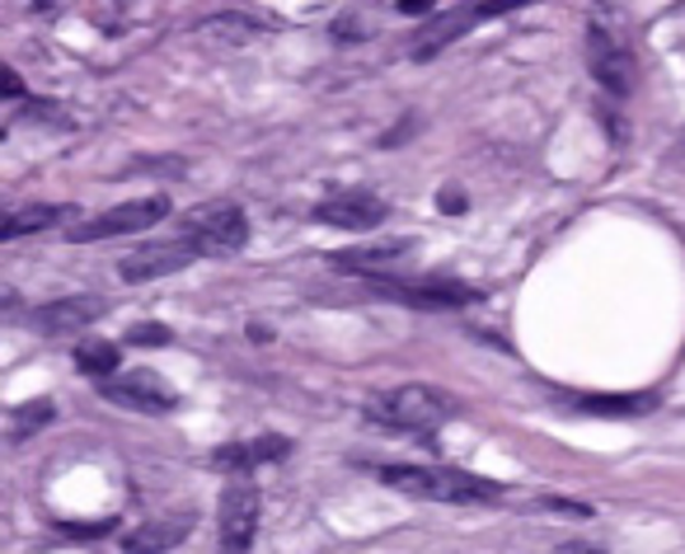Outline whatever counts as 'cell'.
I'll return each mask as SVG.
<instances>
[{
  "mask_svg": "<svg viewBox=\"0 0 685 554\" xmlns=\"http://www.w3.org/2000/svg\"><path fill=\"white\" fill-rule=\"evenodd\" d=\"M128 339L136 343V348H146V343H155V348H165V343H169L174 334H169V329H165V324H136V329H132V334H128Z\"/></svg>",
  "mask_w": 685,
  "mask_h": 554,
  "instance_id": "obj_20",
  "label": "cell"
},
{
  "mask_svg": "<svg viewBox=\"0 0 685 554\" xmlns=\"http://www.w3.org/2000/svg\"><path fill=\"white\" fill-rule=\"evenodd\" d=\"M587 62H592V76L596 85L610 95V99H629L634 95V80H639V62L629 43L620 33H610L606 24H592L587 29Z\"/></svg>",
  "mask_w": 685,
  "mask_h": 554,
  "instance_id": "obj_5",
  "label": "cell"
},
{
  "mask_svg": "<svg viewBox=\"0 0 685 554\" xmlns=\"http://www.w3.org/2000/svg\"><path fill=\"white\" fill-rule=\"evenodd\" d=\"M404 250H409L404 240H390V245H376V250H347V254H329V258H333V268H343V273H372L376 277V268L399 258Z\"/></svg>",
  "mask_w": 685,
  "mask_h": 554,
  "instance_id": "obj_18",
  "label": "cell"
},
{
  "mask_svg": "<svg viewBox=\"0 0 685 554\" xmlns=\"http://www.w3.org/2000/svg\"><path fill=\"white\" fill-rule=\"evenodd\" d=\"M372 282L385 291V297H395L404 306H423V310H455V306H469L479 301V291L465 287V282H442V277H432V282H399V277H372Z\"/></svg>",
  "mask_w": 685,
  "mask_h": 554,
  "instance_id": "obj_10",
  "label": "cell"
},
{
  "mask_svg": "<svg viewBox=\"0 0 685 554\" xmlns=\"http://www.w3.org/2000/svg\"><path fill=\"white\" fill-rule=\"evenodd\" d=\"M544 508H559V512H587L583 503H564V498H544Z\"/></svg>",
  "mask_w": 685,
  "mask_h": 554,
  "instance_id": "obj_23",
  "label": "cell"
},
{
  "mask_svg": "<svg viewBox=\"0 0 685 554\" xmlns=\"http://www.w3.org/2000/svg\"><path fill=\"white\" fill-rule=\"evenodd\" d=\"M103 310L109 306L99 297H57V301L33 310V329H43V334H80V329L95 324Z\"/></svg>",
  "mask_w": 685,
  "mask_h": 554,
  "instance_id": "obj_13",
  "label": "cell"
},
{
  "mask_svg": "<svg viewBox=\"0 0 685 554\" xmlns=\"http://www.w3.org/2000/svg\"><path fill=\"white\" fill-rule=\"evenodd\" d=\"M184 240L202 258H225V254L244 250V240H250V221H244V212L235 202L217 198V202L192 207V212L184 217Z\"/></svg>",
  "mask_w": 685,
  "mask_h": 554,
  "instance_id": "obj_3",
  "label": "cell"
},
{
  "mask_svg": "<svg viewBox=\"0 0 685 554\" xmlns=\"http://www.w3.org/2000/svg\"><path fill=\"white\" fill-rule=\"evenodd\" d=\"M99 395L122 405V409H132V413H169L174 400H179L169 380H161L155 372H122L113 380H103Z\"/></svg>",
  "mask_w": 685,
  "mask_h": 554,
  "instance_id": "obj_8",
  "label": "cell"
},
{
  "mask_svg": "<svg viewBox=\"0 0 685 554\" xmlns=\"http://www.w3.org/2000/svg\"><path fill=\"white\" fill-rule=\"evenodd\" d=\"M380 484L409 498H428V503H498L502 498V484L442 470V465H380Z\"/></svg>",
  "mask_w": 685,
  "mask_h": 554,
  "instance_id": "obj_1",
  "label": "cell"
},
{
  "mask_svg": "<svg viewBox=\"0 0 685 554\" xmlns=\"http://www.w3.org/2000/svg\"><path fill=\"white\" fill-rule=\"evenodd\" d=\"M484 14H494V10H488V5H469V10H455V14H446V20H437L432 29H423V38L413 43V62L437 57V52H442L446 43H455L474 20H484Z\"/></svg>",
  "mask_w": 685,
  "mask_h": 554,
  "instance_id": "obj_15",
  "label": "cell"
},
{
  "mask_svg": "<svg viewBox=\"0 0 685 554\" xmlns=\"http://www.w3.org/2000/svg\"><path fill=\"white\" fill-rule=\"evenodd\" d=\"M76 217V207H66V202H33V207H14V212L0 221V240H24L33 231H47V226H57V221H71ZM76 226V221H71Z\"/></svg>",
  "mask_w": 685,
  "mask_h": 554,
  "instance_id": "obj_14",
  "label": "cell"
},
{
  "mask_svg": "<svg viewBox=\"0 0 685 554\" xmlns=\"http://www.w3.org/2000/svg\"><path fill=\"white\" fill-rule=\"evenodd\" d=\"M192 258H202L188 240H161V245H146V250H132L128 258L118 264L122 282H155V277H169V273H184Z\"/></svg>",
  "mask_w": 685,
  "mask_h": 554,
  "instance_id": "obj_9",
  "label": "cell"
},
{
  "mask_svg": "<svg viewBox=\"0 0 685 554\" xmlns=\"http://www.w3.org/2000/svg\"><path fill=\"white\" fill-rule=\"evenodd\" d=\"M263 498L254 484H231L221 494V554H250L258 535Z\"/></svg>",
  "mask_w": 685,
  "mask_h": 554,
  "instance_id": "obj_7",
  "label": "cell"
},
{
  "mask_svg": "<svg viewBox=\"0 0 685 554\" xmlns=\"http://www.w3.org/2000/svg\"><path fill=\"white\" fill-rule=\"evenodd\" d=\"M291 442L268 432V437H250V442H231V446H217L212 452V470H225V475H250L258 465H273V461H287Z\"/></svg>",
  "mask_w": 685,
  "mask_h": 554,
  "instance_id": "obj_11",
  "label": "cell"
},
{
  "mask_svg": "<svg viewBox=\"0 0 685 554\" xmlns=\"http://www.w3.org/2000/svg\"><path fill=\"white\" fill-rule=\"evenodd\" d=\"M451 413H455L451 395L432 390V386H418V380H413V386L385 390V395H376V400L366 405V419H376L385 428H399V432H437Z\"/></svg>",
  "mask_w": 685,
  "mask_h": 554,
  "instance_id": "obj_2",
  "label": "cell"
},
{
  "mask_svg": "<svg viewBox=\"0 0 685 554\" xmlns=\"http://www.w3.org/2000/svg\"><path fill=\"white\" fill-rule=\"evenodd\" d=\"M169 217V198L165 193H151V198H132V202H118L109 212H99L90 221H76L66 226V240L71 245H90V240H113V235H132V231H146L155 221Z\"/></svg>",
  "mask_w": 685,
  "mask_h": 554,
  "instance_id": "obj_4",
  "label": "cell"
},
{
  "mask_svg": "<svg viewBox=\"0 0 685 554\" xmlns=\"http://www.w3.org/2000/svg\"><path fill=\"white\" fill-rule=\"evenodd\" d=\"M559 554H606V550H601V545H583V541H573V545L559 550Z\"/></svg>",
  "mask_w": 685,
  "mask_h": 554,
  "instance_id": "obj_22",
  "label": "cell"
},
{
  "mask_svg": "<svg viewBox=\"0 0 685 554\" xmlns=\"http://www.w3.org/2000/svg\"><path fill=\"white\" fill-rule=\"evenodd\" d=\"M0 90H5V99H20L24 95V80L14 71H0Z\"/></svg>",
  "mask_w": 685,
  "mask_h": 554,
  "instance_id": "obj_21",
  "label": "cell"
},
{
  "mask_svg": "<svg viewBox=\"0 0 685 554\" xmlns=\"http://www.w3.org/2000/svg\"><path fill=\"white\" fill-rule=\"evenodd\" d=\"M76 367H80L85 376H95L99 386H103V380H113V372H118V343L85 339L80 348H76Z\"/></svg>",
  "mask_w": 685,
  "mask_h": 554,
  "instance_id": "obj_17",
  "label": "cell"
},
{
  "mask_svg": "<svg viewBox=\"0 0 685 554\" xmlns=\"http://www.w3.org/2000/svg\"><path fill=\"white\" fill-rule=\"evenodd\" d=\"M385 217H390V202L376 198L372 188H339L314 207V221L333 231H376Z\"/></svg>",
  "mask_w": 685,
  "mask_h": 554,
  "instance_id": "obj_6",
  "label": "cell"
},
{
  "mask_svg": "<svg viewBox=\"0 0 685 554\" xmlns=\"http://www.w3.org/2000/svg\"><path fill=\"white\" fill-rule=\"evenodd\" d=\"M573 405L583 413H620V419H634V413L653 409V395H573Z\"/></svg>",
  "mask_w": 685,
  "mask_h": 554,
  "instance_id": "obj_16",
  "label": "cell"
},
{
  "mask_svg": "<svg viewBox=\"0 0 685 554\" xmlns=\"http://www.w3.org/2000/svg\"><path fill=\"white\" fill-rule=\"evenodd\" d=\"M52 400H29V405H20V409H10V442H29L38 428H47L52 423Z\"/></svg>",
  "mask_w": 685,
  "mask_h": 554,
  "instance_id": "obj_19",
  "label": "cell"
},
{
  "mask_svg": "<svg viewBox=\"0 0 685 554\" xmlns=\"http://www.w3.org/2000/svg\"><path fill=\"white\" fill-rule=\"evenodd\" d=\"M192 535V512H169L155 517V522H142L122 535V554H165L174 545H184Z\"/></svg>",
  "mask_w": 685,
  "mask_h": 554,
  "instance_id": "obj_12",
  "label": "cell"
},
{
  "mask_svg": "<svg viewBox=\"0 0 685 554\" xmlns=\"http://www.w3.org/2000/svg\"><path fill=\"white\" fill-rule=\"evenodd\" d=\"M250 339H254V343H268V339H273V329H268V324H254V329H250Z\"/></svg>",
  "mask_w": 685,
  "mask_h": 554,
  "instance_id": "obj_24",
  "label": "cell"
}]
</instances>
